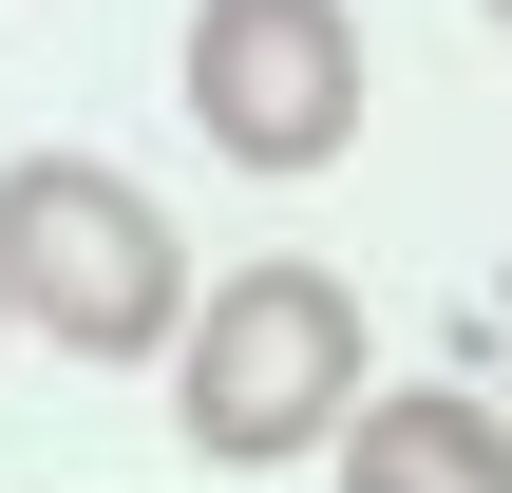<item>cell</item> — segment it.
<instances>
[{"mask_svg": "<svg viewBox=\"0 0 512 493\" xmlns=\"http://www.w3.org/2000/svg\"><path fill=\"white\" fill-rule=\"evenodd\" d=\"M0 304H19L57 361H152V342H190V247H171V209H152L133 171L19 152V171H0Z\"/></svg>", "mask_w": 512, "mask_h": 493, "instance_id": "2", "label": "cell"}, {"mask_svg": "<svg viewBox=\"0 0 512 493\" xmlns=\"http://www.w3.org/2000/svg\"><path fill=\"white\" fill-rule=\"evenodd\" d=\"M361 418V304L342 266H228L209 323L171 342V437L209 475H285V456H342Z\"/></svg>", "mask_w": 512, "mask_h": 493, "instance_id": "1", "label": "cell"}, {"mask_svg": "<svg viewBox=\"0 0 512 493\" xmlns=\"http://www.w3.org/2000/svg\"><path fill=\"white\" fill-rule=\"evenodd\" d=\"M190 133L228 171H323L361 133V19L342 0H190Z\"/></svg>", "mask_w": 512, "mask_h": 493, "instance_id": "3", "label": "cell"}, {"mask_svg": "<svg viewBox=\"0 0 512 493\" xmlns=\"http://www.w3.org/2000/svg\"><path fill=\"white\" fill-rule=\"evenodd\" d=\"M0 323H19V304H0Z\"/></svg>", "mask_w": 512, "mask_h": 493, "instance_id": "5", "label": "cell"}, {"mask_svg": "<svg viewBox=\"0 0 512 493\" xmlns=\"http://www.w3.org/2000/svg\"><path fill=\"white\" fill-rule=\"evenodd\" d=\"M342 493H512L494 399H361L342 418Z\"/></svg>", "mask_w": 512, "mask_h": 493, "instance_id": "4", "label": "cell"}, {"mask_svg": "<svg viewBox=\"0 0 512 493\" xmlns=\"http://www.w3.org/2000/svg\"><path fill=\"white\" fill-rule=\"evenodd\" d=\"M494 19H512V0H494Z\"/></svg>", "mask_w": 512, "mask_h": 493, "instance_id": "6", "label": "cell"}]
</instances>
